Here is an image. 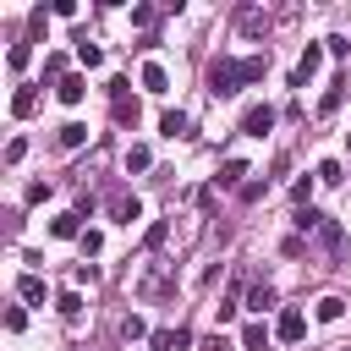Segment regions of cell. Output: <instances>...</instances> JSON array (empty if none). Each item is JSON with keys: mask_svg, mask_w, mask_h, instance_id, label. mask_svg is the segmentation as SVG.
<instances>
[{"mask_svg": "<svg viewBox=\"0 0 351 351\" xmlns=\"http://www.w3.org/2000/svg\"><path fill=\"white\" fill-rule=\"evenodd\" d=\"M241 176H247V159H225V170H219L214 181H219V186H230V192H241V186H247Z\"/></svg>", "mask_w": 351, "mask_h": 351, "instance_id": "cell-10", "label": "cell"}, {"mask_svg": "<svg viewBox=\"0 0 351 351\" xmlns=\"http://www.w3.org/2000/svg\"><path fill=\"white\" fill-rule=\"evenodd\" d=\"M16 296H22L27 307H44V280H38V274H22V280H16Z\"/></svg>", "mask_w": 351, "mask_h": 351, "instance_id": "cell-11", "label": "cell"}, {"mask_svg": "<svg viewBox=\"0 0 351 351\" xmlns=\"http://www.w3.org/2000/svg\"><path fill=\"white\" fill-rule=\"evenodd\" d=\"M121 335H126V340H143V335H148V324H143L137 313H126V318H121Z\"/></svg>", "mask_w": 351, "mask_h": 351, "instance_id": "cell-28", "label": "cell"}, {"mask_svg": "<svg viewBox=\"0 0 351 351\" xmlns=\"http://www.w3.org/2000/svg\"><path fill=\"white\" fill-rule=\"evenodd\" d=\"M77 219H82V214H55V219H49V236H55V241H71V236H77Z\"/></svg>", "mask_w": 351, "mask_h": 351, "instance_id": "cell-16", "label": "cell"}, {"mask_svg": "<svg viewBox=\"0 0 351 351\" xmlns=\"http://www.w3.org/2000/svg\"><path fill=\"white\" fill-rule=\"evenodd\" d=\"M340 99H346V82H329V93L318 99V115H335V110H340Z\"/></svg>", "mask_w": 351, "mask_h": 351, "instance_id": "cell-21", "label": "cell"}, {"mask_svg": "<svg viewBox=\"0 0 351 351\" xmlns=\"http://www.w3.org/2000/svg\"><path fill=\"white\" fill-rule=\"evenodd\" d=\"M33 110H38V93H33V88H16V93H11V115H16V121H27Z\"/></svg>", "mask_w": 351, "mask_h": 351, "instance_id": "cell-13", "label": "cell"}, {"mask_svg": "<svg viewBox=\"0 0 351 351\" xmlns=\"http://www.w3.org/2000/svg\"><path fill=\"white\" fill-rule=\"evenodd\" d=\"M55 313H60L66 324H77V318H82V296H77V291H60V296H55Z\"/></svg>", "mask_w": 351, "mask_h": 351, "instance_id": "cell-15", "label": "cell"}, {"mask_svg": "<svg viewBox=\"0 0 351 351\" xmlns=\"http://www.w3.org/2000/svg\"><path fill=\"white\" fill-rule=\"evenodd\" d=\"M77 60H82V66H88V71H93V66H104V49H99V44H88V38H82V44H77Z\"/></svg>", "mask_w": 351, "mask_h": 351, "instance_id": "cell-23", "label": "cell"}, {"mask_svg": "<svg viewBox=\"0 0 351 351\" xmlns=\"http://www.w3.org/2000/svg\"><path fill=\"white\" fill-rule=\"evenodd\" d=\"M313 313H318V324H335V318L346 313V302H340V296H318V307H313Z\"/></svg>", "mask_w": 351, "mask_h": 351, "instance_id": "cell-20", "label": "cell"}, {"mask_svg": "<svg viewBox=\"0 0 351 351\" xmlns=\"http://www.w3.org/2000/svg\"><path fill=\"white\" fill-rule=\"evenodd\" d=\"M165 236H170V225H165V219H154V225H148V236H143V247L154 252V247H165Z\"/></svg>", "mask_w": 351, "mask_h": 351, "instance_id": "cell-27", "label": "cell"}, {"mask_svg": "<svg viewBox=\"0 0 351 351\" xmlns=\"http://www.w3.org/2000/svg\"><path fill=\"white\" fill-rule=\"evenodd\" d=\"M82 93H88V77H82V71H71V77L55 82V99H60V104H82Z\"/></svg>", "mask_w": 351, "mask_h": 351, "instance_id": "cell-7", "label": "cell"}, {"mask_svg": "<svg viewBox=\"0 0 351 351\" xmlns=\"http://www.w3.org/2000/svg\"><path fill=\"white\" fill-rule=\"evenodd\" d=\"M143 88H148V93H165V88H170V71H165L159 60H148V66H143Z\"/></svg>", "mask_w": 351, "mask_h": 351, "instance_id": "cell-12", "label": "cell"}, {"mask_svg": "<svg viewBox=\"0 0 351 351\" xmlns=\"http://www.w3.org/2000/svg\"><path fill=\"white\" fill-rule=\"evenodd\" d=\"M318 66H324V44H307V49H302V66H296V77H291V82H296V88H307V77H313Z\"/></svg>", "mask_w": 351, "mask_h": 351, "instance_id": "cell-8", "label": "cell"}, {"mask_svg": "<svg viewBox=\"0 0 351 351\" xmlns=\"http://www.w3.org/2000/svg\"><path fill=\"white\" fill-rule=\"evenodd\" d=\"M307 335V318H302V307H285L280 318H274V340H285V346H296Z\"/></svg>", "mask_w": 351, "mask_h": 351, "instance_id": "cell-5", "label": "cell"}, {"mask_svg": "<svg viewBox=\"0 0 351 351\" xmlns=\"http://www.w3.org/2000/svg\"><path fill=\"white\" fill-rule=\"evenodd\" d=\"M27 60H33V49H27V44H11V49H5V66H11V71H22Z\"/></svg>", "mask_w": 351, "mask_h": 351, "instance_id": "cell-25", "label": "cell"}, {"mask_svg": "<svg viewBox=\"0 0 351 351\" xmlns=\"http://www.w3.org/2000/svg\"><path fill=\"white\" fill-rule=\"evenodd\" d=\"M137 214H143V203H137V197H126V192H121V197L110 203V219H121V225H132Z\"/></svg>", "mask_w": 351, "mask_h": 351, "instance_id": "cell-14", "label": "cell"}, {"mask_svg": "<svg viewBox=\"0 0 351 351\" xmlns=\"http://www.w3.org/2000/svg\"><path fill=\"white\" fill-rule=\"evenodd\" d=\"M159 132H165V137H186V115H181V110H165V115H159Z\"/></svg>", "mask_w": 351, "mask_h": 351, "instance_id": "cell-19", "label": "cell"}, {"mask_svg": "<svg viewBox=\"0 0 351 351\" xmlns=\"http://www.w3.org/2000/svg\"><path fill=\"white\" fill-rule=\"evenodd\" d=\"M143 302H159V296H170L176 285H170V274H165V263H148L143 274H137V285H132Z\"/></svg>", "mask_w": 351, "mask_h": 351, "instance_id": "cell-3", "label": "cell"}, {"mask_svg": "<svg viewBox=\"0 0 351 351\" xmlns=\"http://www.w3.org/2000/svg\"><path fill=\"white\" fill-rule=\"evenodd\" d=\"M313 181H318V176H302V181L291 186V197H296V208H313V203H307V197H313Z\"/></svg>", "mask_w": 351, "mask_h": 351, "instance_id": "cell-26", "label": "cell"}, {"mask_svg": "<svg viewBox=\"0 0 351 351\" xmlns=\"http://www.w3.org/2000/svg\"><path fill=\"white\" fill-rule=\"evenodd\" d=\"M263 71H269V55H241V60H236V55H219V60L208 66V93H214V99H236V93H241L247 82H258Z\"/></svg>", "mask_w": 351, "mask_h": 351, "instance_id": "cell-1", "label": "cell"}, {"mask_svg": "<svg viewBox=\"0 0 351 351\" xmlns=\"http://www.w3.org/2000/svg\"><path fill=\"white\" fill-rule=\"evenodd\" d=\"M318 241H324L329 252H340V241H346V236H340V225H335V219H318Z\"/></svg>", "mask_w": 351, "mask_h": 351, "instance_id": "cell-22", "label": "cell"}, {"mask_svg": "<svg viewBox=\"0 0 351 351\" xmlns=\"http://www.w3.org/2000/svg\"><path fill=\"white\" fill-rule=\"evenodd\" d=\"M324 49H329L335 60H346V55H351V38H346V33H335V38H324Z\"/></svg>", "mask_w": 351, "mask_h": 351, "instance_id": "cell-30", "label": "cell"}, {"mask_svg": "<svg viewBox=\"0 0 351 351\" xmlns=\"http://www.w3.org/2000/svg\"><path fill=\"white\" fill-rule=\"evenodd\" d=\"M203 351H236V346H230L225 335H208V340H203Z\"/></svg>", "mask_w": 351, "mask_h": 351, "instance_id": "cell-37", "label": "cell"}, {"mask_svg": "<svg viewBox=\"0 0 351 351\" xmlns=\"http://www.w3.org/2000/svg\"><path fill=\"white\" fill-rule=\"evenodd\" d=\"M22 154H27V143H22V137H11V143H5V165H22Z\"/></svg>", "mask_w": 351, "mask_h": 351, "instance_id": "cell-34", "label": "cell"}, {"mask_svg": "<svg viewBox=\"0 0 351 351\" xmlns=\"http://www.w3.org/2000/svg\"><path fill=\"white\" fill-rule=\"evenodd\" d=\"M241 346H247V351H263V346H269V329H263V318H252V324L241 329Z\"/></svg>", "mask_w": 351, "mask_h": 351, "instance_id": "cell-18", "label": "cell"}, {"mask_svg": "<svg viewBox=\"0 0 351 351\" xmlns=\"http://www.w3.org/2000/svg\"><path fill=\"white\" fill-rule=\"evenodd\" d=\"M5 329L22 335V329H27V313H22V307H5Z\"/></svg>", "mask_w": 351, "mask_h": 351, "instance_id": "cell-33", "label": "cell"}, {"mask_svg": "<svg viewBox=\"0 0 351 351\" xmlns=\"http://www.w3.org/2000/svg\"><path fill=\"white\" fill-rule=\"evenodd\" d=\"M55 143H60V148L71 154V148H82V143H88V126H82V121H66V126L55 132Z\"/></svg>", "mask_w": 351, "mask_h": 351, "instance_id": "cell-9", "label": "cell"}, {"mask_svg": "<svg viewBox=\"0 0 351 351\" xmlns=\"http://www.w3.org/2000/svg\"><path fill=\"white\" fill-rule=\"evenodd\" d=\"M49 192H55V186H49V181H33V186H27V203H44V197H49Z\"/></svg>", "mask_w": 351, "mask_h": 351, "instance_id": "cell-36", "label": "cell"}, {"mask_svg": "<svg viewBox=\"0 0 351 351\" xmlns=\"http://www.w3.org/2000/svg\"><path fill=\"white\" fill-rule=\"evenodd\" d=\"M236 296H241V285H230V296L214 307V313H219V324H230V318H236Z\"/></svg>", "mask_w": 351, "mask_h": 351, "instance_id": "cell-32", "label": "cell"}, {"mask_svg": "<svg viewBox=\"0 0 351 351\" xmlns=\"http://www.w3.org/2000/svg\"><path fill=\"white\" fill-rule=\"evenodd\" d=\"M126 88H132L126 77H110V110H115V121H121V126H137V115H143V110H137V99H132Z\"/></svg>", "mask_w": 351, "mask_h": 351, "instance_id": "cell-2", "label": "cell"}, {"mask_svg": "<svg viewBox=\"0 0 351 351\" xmlns=\"http://www.w3.org/2000/svg\"><path fill=\"white\" fill-rule=\"evenodd\" d=\"M230 22H236V33H247V38H263V33H269V11H263V5H236Z\"/></svg>", "mask_w": 351, "mask_h": 351, "instance_id": "cell-4", "label": "cell"}, {"mask_svg": "<svg viewBox=\"0 0 351 351\" xmlns=\"http://www.w3.org/2000/svg\"><path fill=\"white\" fill-rule=\"evenodd\" d=\"M148 165H154V154H148L143 143H132V148H126V170H148Z\"/></svg>", "mask_w": 351, "mask_h": 351, "instance_id": "cell-24", "label": "cell"}, {"mask_svg": "<svg viewBox=\"0 0 351 351\" xmlns=\"http://www.w3.org/2000/svg\"><path fill=\"white\" fill-rule=\"evenodd\" d=\"M154 22H159L154 5H132V27H154Z\"/></svg>", "mask_w": 351, "mask_h": 351, "instance_id": "cell-29", "label": "cell"}, {"mask_svg": "<svg viewBox=\"0 0 351 351\" xmlns=\"http://www.w3.org/2000/svg\"><path fill=\"white\" fill-rule=\"evenodd\" d=\"M318 181L335 186V181H340V159H318Z\"/></svg>", "mask_w": 351, "mask_h": 351, "instance_id": "cell-31", "label": "cell"}, {"mask_svg": "<svg viewBox=\"0 0 351 351\" xmlns=\"http://www.w3.org/2000/svg\"><path fill=\"white\" fill-rule=\"evenodd\" d=\"M269 126H274V104H252V110L241 115V132H247V137H263Z\"/></svg>", "mask_w": 351, "mask_h": 351, "instance_id": "cell-6", "label": "cell"}, {"mask_svg": "<svg viewBox=\"0 0 351 351\" xmlns=\"http://www.w3.org/2000/svg\"><path fill=\"white\" fill-rule=\"evenodd\" d=\"M263 192H269V181H247V186H241V203H258Z\"/></svg>", "mask_w": 351, "mask_h": 351, "instance_id": "cell-35", "label": "cell"}, {"mask_svg": "<svg viewBox=\"0 0 351 351\" xmlns=\"http://www.w3.org/2000/svg\"><path fill=\"white\" fill-rule=\"evenodd\" d=\"M274 302H280V296H274V285H252V291H247V307H252V313H269Z\"/></svg>", "mask_w": 351, "mask_h": 351, "instance_id": "cell-17", "label": "cell"}]
</instances>
